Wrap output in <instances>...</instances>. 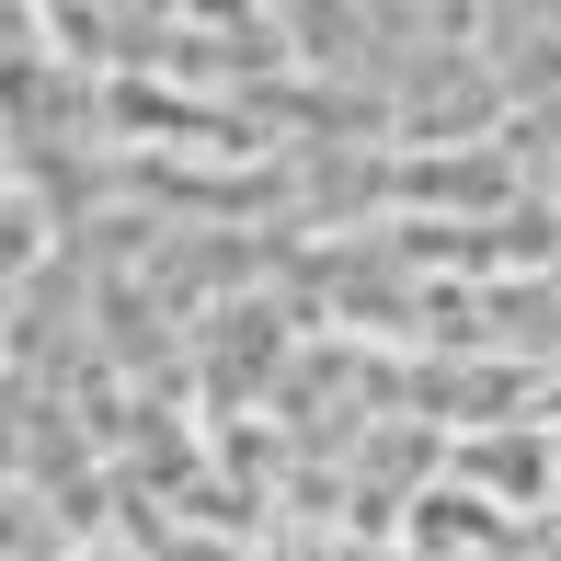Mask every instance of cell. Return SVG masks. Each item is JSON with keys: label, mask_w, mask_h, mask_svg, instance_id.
Returning a JSON list of instances; mask_svg holds the SVG:
<instances>
[{"label": "cell", "mask_w": 561, "mask_h": 561, "mask_svg": "<svg viewBox=\"0 0 561 561\" xmlns=\"http://www.w3.org/2000/svg\"><path fill=\"white\" fill-rule=\"evenodd\" d=\"M458 481H481V493H550V447L539 436H481V447H458Z\"/></svg>", "instance_id": "obj_1"}]
</instances>
